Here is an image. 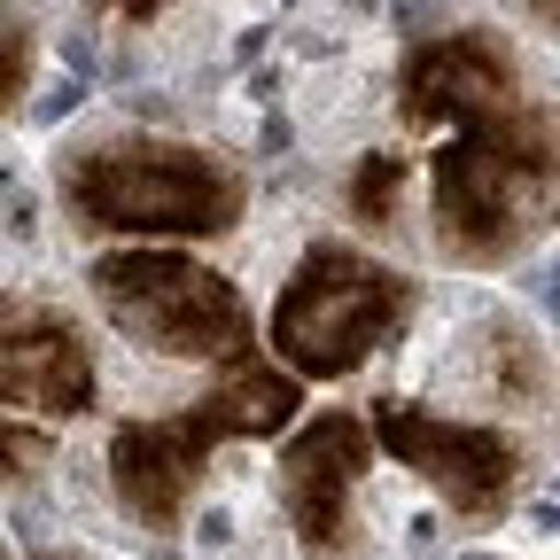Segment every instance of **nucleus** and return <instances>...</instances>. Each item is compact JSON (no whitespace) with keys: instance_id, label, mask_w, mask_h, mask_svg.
<instances>
[{"instance_id":"obj_1","label":"nucleus","mask_w":560,"mask_h":560,"mask_svg":"<svg viewBox=\"0 0 560 560\" xmlns=\"http://www.w3.org/2000/svg\"><path fill=\"white\" fill-rule=\"evenodd\" d=\"M62 226L109 249V242H172V249H210L242 234L249 219V164L219 140L164 132V125H94L70 132L47 164Z\"/></svg>"},{"instance_id":"obj_2","label":"nucleus","mask_w":560,"mask_h":560,"mask_svg":"<svg viewBox=\"0 0 560 560\" xmlns=\"http://www.w3.org/2000/svg\"><path fill=\"white\" fill-rule=\"evenodd\" d=\"M429 179V249L452 272H506L545 242L560 202V125L545 94H514L482 117H459L420 156Z\"/></svg>"},{"instance_id":"obj_3","label":"nucleus","mask_w":560,"mask_h":560,"mask_svg":"<svg viewBox=\"0 0 560 560\" xmlns=\"http://www.w3.org/2000/svg\"><path fill=\"white\" fill-rule=\"evenodd\" d=\"M304 412V382L280 374L265 350H242V359L210 366V382L179 405V412H125L109 420V444H102V482H109V506L149 529V537H179L210 459L226 444H265L280 436L289 420Z\"/></svg>"},{"instance_id":"obj_4","label":"nucleus","mask_w":560,"mask_h":560,"mask_svg":"<svg viewBox=\"0 0 560 560\" xmlns=\"http://www.w3.org/2000/svg\"><path fill=\"white\" fill-rule=\"evenodd\" d=\"M412 319H420V280L405 265H389L382 249L350 234H312L280 280L272 312L257 319V350L304 389H327L366 374L382 350H397Z\"/></svg>"},{"instance_id":"obj_5","label":"nucleus","mask_w":560,"mask_h":560,"mask_svg":"<svg viewBox=\"0 0 560 560\" xmlns=\"http://www.w3.org/2000/svg\"><path fill=\"white\" fill-rule=\"evenodd\" d=\"M86 296L117 342L149 350V359H172V366L210 374V366L242 359V350H257V304L202 249L109 242L86 257Z\"/></svg>"},{"instance_id":"obj_6","label":"nucleus","mask_w":560,"mask_h":560,"mask_svg":"<svg viewBox=\"0 0 560 560\" xmlns=\"http://www.w3.org/2000/svg\"><path fill=\"white\" fill-rule=\"evenodd\" d=\"M366 436H374V459L405 467L467 529H499L522 506V490H529V436L514 420L436 412L420 397H374L366 405Z\"/></svg>"},{"instance_id":"obj_7","label":"nucleus","mask_w":560,"mask_h":560,"mask_svg":"<svg viewBox=\"0 0 560 560\" xmlns=\"http://www.w3.org/2000/svg\"><path fill=\"white\" fill-rule=\"evenodd\" d=\"M374 475V436L359 405H319L280 429L272 452V506L289 522L304 560H350L359 552V490Z\"/></svg>"},{"instance_id":"obj_8","label":"nucleus","mask_w":560,"mask_h":560,"mask_svg":"<svg viewBox=\"0 0 560 560\" xmlns=\"http://www.w3.org/2000/svg\"><path fill=\"white\" fill-rule=\"evenodd\" d=\"M0 405L70 429L102 405V342L79 304L47 289H0Z\"/></svg>"},{"instance_id":"obj_9","label":"nucleus","mask_w":560,"mask_h":560,"mask_svg":"<svg viewBox=\"0 0 560 560\" xmlns=\"http://www.w3.org/2000/svg\"><path fill=\"white\" fill-rule=\"evenodd\" d=\"M529 94V62L499 24H444V32H420L397 55V125L405 132H452L459 117H482Z\"/></svg>"},{"instance_id":"obj_10","label":"nucleus","mask_w":560,"mask_h":560,"mask_svg":"<svg viewBox=\"0 0 560 560\" xmlns=\"http://www.w3.org/2000/svg\"><path fill=\"white\" fill-rule=\"evenodd\" d=\"M475 382L499 412H552V350L522 312H482L475 327Z\"/></svg>"},{"instance_id":"obj_11","label":"nucleus","mask_w":560,"mask_h":560,"mask_svg":"<svg viewBox=\"0 0 560 560\" xmlns=\"http://www.w3.org/2000/svg\"><path fill=\"white\" fill-rule=\"evenodd\" d=\"M412 172H420V156H405V149H366L359 164L342 172V210H350L366 234H397V226H405V187H412Z\"/></svg>"},{"instance_id":"obj_12","label":"nucleus","mask_w":560,"mask_h":560,"mask_svg":"<svg viewBox=\"0 0 560 560\" xmlns=\"http://www.w3.org/2000/svg\"><path fill=\"white\" fill-rule=\"evenodd\" d=\"M39 86V16L24 0H0V125L32 109Z\"/></svg>"},{"instance_id":"obj_13","label":"nucleus","mask_w":560,"mask_h":560,"mask_svg":"<svg viewBox=\"0 0 560 560\" xmlns=\"http://www.w3.org/2000/svg\"><path fill=\"white\" fill-rule=\"evenodd\" d=\"M55 452H62V429H39V420H24V412L0 405V490H32V482H47Z\"/></svg>"},{"instance_id":"obj_14","label":"nucleus","mask_w":560,"mask_h":560,"mask_svg":"<svg viewBox=\"0 0 560 560\" xmlns=\"http://www.w3.org/2000/svg\"><path fill=\"white\" fill-rule=\"evenodd\" d=\"M94 9H102L109 24H156V16L179 9V0H94Z\"/></svg>"},{"instance_id":"obj_15","label":"nucleus","mask_w":560,"mask_h":560,"mask_svg":"<svg viewBox=\"0 0 560 560\" xmlns=\"http://www.w3.org/2000/svg\"><path fill=\"white\" fill-rule=\"evenodd\" d=\"M522 9L537 16V32H552V16H560V0H522Z\"/></svg>"},{"instance_id":"obj_16","label":"nucleus","mask_w":560,"mask_h":560,"mask_svg":"<svg viewBox=\"0 0 560 560\" xmlns=\"http://www.w3.org/2000/svg\"><path fill=\"white\" fill-rule=\"evenodd\" d=\"M0 560H24V552H16V545H9V537H0Z\"/></svg>"}]
</instances>
